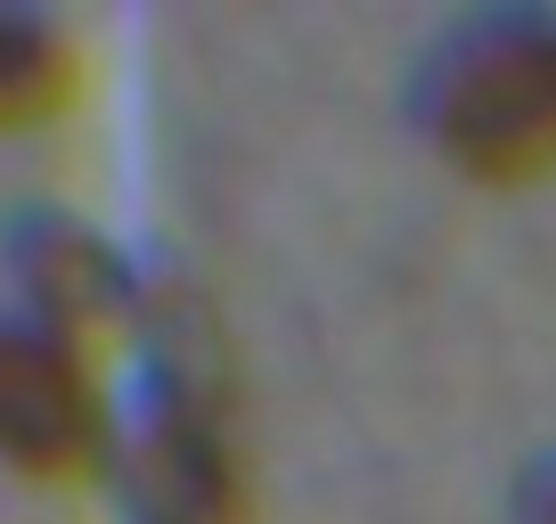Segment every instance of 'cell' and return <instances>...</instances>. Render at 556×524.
<instances>
[{
  "mask_svg": "<svg viewBox=\"0 0 556 524\" xmlns=\"http://www.w3.org/2000/svg\"><path fill=\"white\" fill-rule=\"evenodd\" d=\"M131 394L115 419L106 500L123 524H254L238 442V352L189 279H156L131 336Z\"/></svg>",
  "mask_w": 556,
  "mask_h": 524,
  "instance_id": "obj_1",
  "label": "cell"
},
{
  "mask_svg": "<svg viewBox=\"0 0 556 524\" xmlns=\"http://www.w3.org/2000/svg\"><path fill=\"white\" fill-rule=\"evenodd\" d=\"M409 132L475 189L556 180V9H475L409 74Z\"/></svg>",
  "mask_w": 556,
  "mask_h": 524,
  "instance_id": "obj_2",
  "label": "cell"
},
{
  "mask_svg": "<svg viewBox=\"0 0 556 524\" xmlns=\"http://www.w3.org/2000/svg\"><path fill=\"white\" fill-rule=\"evenodd\" d=\"M115 419L106 361L0 303V467L34 491H90L115 459Z\"/></svg>",
  "mask_w": 556,
  "mask_h": 524,
  "instance_id": "obj_3",
  "label": "cell"
},
{
  "mask_svg": "<svg viewBox=\"0 0 556 524\" xmlns=\"http://www.w3.org/2000/svg\"><path fill=\"white\" fill-rule=\"evenodd\" d=\"M0 279H9L0 303H17L34 328L66 336L90 361L131 352L139 312H148V271L66 205H25L0 222Z\"/></svg>",
  "mask_w": 556,
  "mask_h": 524,
  "instance_id": "obj_4",
  "label": "cell"
},
{
  "mask_svg": "<svg viewBox=\"0 0 556 524\" xmlns=\"http://www.w3.org/2000/svg\"><path fill=\"white\" fill-rule=\"evenodd\" d=\"M83 41L41 9H0V140H41L83 107Z\"/></svg>",
  "mask_w": 556,
  "mask_h": 524,
  "instance_id": "obj_5",
  "label": "cell"
},
{
  "mask_svg": "<svg viewBox=\"0 0 556 524\" xmlns=\"http://www.w3.org/2000/svg\"><path fill=\"white\" fill-rule=\"evenodd\" d=\"M516 524H556V451L540 459L532 475H523V491H516Z\"/></svg>",
  "mask_w": 556,
  "mask_h": 524,
  "instance_id": "obj_6",
  "label": "cell"
}]
</instances>
